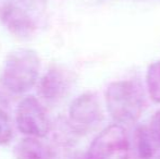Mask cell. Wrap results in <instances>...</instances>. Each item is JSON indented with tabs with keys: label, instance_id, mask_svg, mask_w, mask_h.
<instances>
[{
	"label": "cell",
	"instance_id": "cell-1",
	"mask_svg": "<svg viewBox=\"0 0 160 159\" xmlns=\"http://www.w3.org/2000/svg\"><path fill=\"white\" fill-rule=\"evenodd\" d=\"M106 105L110 117L118 124H132L138 121L145 109L142 87L134 81H117L107 87Z\"/></svg>",
	"mask_w": 160,
	"mask_h": 159
},
{
	"label": "cell",
	"instance_id": "cell-2",
	"mask_svg": "<svg viewBox=\"0 0 160 159\" xmlns=\"http://www.w3.org/2000/svg\"><path fill=\"white\" fill-rule=\"evenodd\" d=\"M40 61L33 49H17L4 60L1 71L2 85L13 94H24L36 84Z\"/></svg>",
	"mask_w": 160,
	"mask_h": 159
},
{
	"label": "cell",
	"instance_id": "cell-3",
	"mask_svg": "<svg viewBox=\"0 0 160 159\" xmlns=\"http://www.w3.org/2000/svg\"><path fill=\"white\" fill-rule=\"evenodd\" d=\"M130 141L121 124L108 125L92 142L86 159H128Z\"/></svg>",
	"mask_w": 160,
	"mask_h": 159
},
{
	"label": "cell",
	"instance_id": "cell-4",
	"mask_svg": "<svg viewBox=\"0 0 160 159\" xmlns=\"http://www.w3.org/2000/svg\"><path fill=\"white\" fill-rule=\"evenodd\" d=\"M103 113L98 98L93 93H85L76 97L69 108V122L76 133L86 134L101 123Z\"/></svg>",
	"mask_w": 160,
	"mask_h": 159
},
{
	"label": "cell",
	"instance_id": "cell-5",
	"mask_svg": "<svg viewBox=\"0 0 160 159\" xmlns=\"http://www.w3.org/2000/svg\"><path fill=\"white\" fill-rule=\"evenodd\" d=\"M17 127L23 134L44 137L49 131V120L37 98L28 96L20 102L17 109Z\"/></svg>",
	"mask_w": 160,
	"mask_h": 159
},
{
	"label": "cell",
	"instance_id": "cell-6",
	"mask_svg": "<svg viewBox=\"0 0 160 159\" xmlns=\"http://www.w3.org/2000/svg\"><path fill=\"white\" fill-rule=\"evenodd\" d=\"M0 21L11 34L19 38H28L36 30L30 14L13 3L4 4L0 8Z\"/></svg>",
	"mask_w": 160,
	"mask_h": 159
},
{
	"label": "cell",
	"instance_id": "cell-7",
	"mask_svg": "<svg viewBox=\"0 0 160 159\" xmlns=\"http://www.w3.org/2000/svg\"><path fill=\"white\" fill-rule=\"evenodd\" d=\"M69 89V80L63 72L51 69L38 83V94L47 102H56L62 98Z\"/></svg>",
	"mask_w": 160,
	"mask_h": 159
},
{
	"label": "cell",
	"instance_id": "cell-8",
	"mask_svg": "<svg viewBox=\"0 0 160 159\" xmlns=\"http://www.w3.org/2000/svg\"><path fill=\"white\" fill-rule=\"evenodd\" d=\"M13 154L15 159H58L56 152L49 145L33 136L20 141Z\"/></svg>",
	"mask_w": 160,
	"mask_h": 159
},
{
	"label": "cell",
	"instance_id": "cell-9",
	"mask_svg": "<svg viewBox=\"0 0 160 159\" xmlns=\"http://www.w3.org/2000/svg\"><path fill=\"white\" fill-rule=\"evenodd\" d=\"M156 146L149 129L141 127L136 130V149L139 158L150 159L154 156Z\"/></svg>",
	"mask_w": 160,
	"mask_h": 159
},
{
	"label": "cell",
	"instance_id": "cell-10",
	"mask_svg": "<svg viewBox=\"0 0 160 159\" xmlns=\"http://www.w3.org/2000/svg\"><path fill=\"white\" fill-rule=\"evenodd\" d=\"M146 87L155 104L160 105V60L152 62L146 71Z\"/></svg>",
	"mask_w": 160,
	"mask_h": 159
},
{
	"label": "cell",
	"instance_id": "cell-11",
	"mask_svg": "<svg viewBox=\"0 0 160 159\" xmlns=\"http://www.w3.org/2000/svg\"><path fill=\"white\" fill-rule=\"evenodd\" d=\"M12 138V127L8 115L0 109V145H7Z\"/></svg>",
	"mask_w": 160,
	"mask_h": 159
},
{
	"label": "cell",
	"instance_id": "cell-12",
	"mask_svg": "<svg viewBox=\"0 0 160 159\" xmlns=\"http://www.w3.org/2000/svg\"><path fill=\"white\" fill-rule=\"evenodd\" d=\"M149 131L152 133L157 146H160V109L155 112L149 125Z\"/></svg>",
	"mask_w": 160,
	"mask_h": 159
},
{
	"label": "cell",
	"instance_id": "cell-13",
	"mask_svg": "<svg viewBox=\"0 0 160 159\" xmlns=\"http://www.w3.org/2000/svg\"><path fill=\"white\" fill-rule=\"evenodd\" d=\"M158 159H160V156H159V158H158Z\"/></svg>",
	"mask_w": 160,
	"mask_h": 159
}]
</instances>
